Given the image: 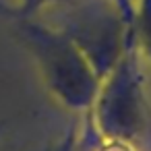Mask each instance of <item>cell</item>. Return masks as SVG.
<instances>
[{"label":"cell","instance_id":"obj_1","mask_svg":"<svg viewBox=\"0 0 151 151\" xmlns=\"http://www.w3.org/2000/svg\"><path fill=\"white\" fill-rule=\"evenodd\" d=\"M11 31L33 58L50 95L70 112L87 114L97 97L101 77L83 50L60 27L35 19L4 17Z\"/></svg>","mask_w":151,"mask_h":151},{"label":"cell","instance_id":"obj_2","mask_svg":"<svg viewBox=\"0 0 151 151\" xmlns=\"http://www.w3.org/2000/svg\"><path fill=\"white\" fill-rule=\"evenodd\" d=\"M89 128L106 141H120L139 147L149 132V104L145 97V75L137 42L128 44L101 79L97 97L87 112Z\"/></svg>","mask_w":151,"mask_h":151},{"label":"cell","instance_id":"obj_3","mask_svg":"<svg viewBox=\"0 0 151 151\" xmlns=\"http://www.w3.org/2000/svg\"><path fill=\"white\" fill-rule=\"evenodd\" d=\"M60 11V29L83 50L101 79L118 62L124 48L137 42L108 0H77Z\"/></svg>","mask_w":151,"mask_h":151},{"label":"cell","instance_id":"obj_4","mask_svg":"<svg viewBox=\"0 0 151 151\" xmlns=\"http://www.w3.org/2000/svg\"><path fill=\"white\" fill-rule=\"evenodd\" d=\"M77 0H19L17 6H9L0 2V15L2 17H19V19H35L48 9H66Z\"/></svg>","mask_w":151,"mask_h":151},{"label":"cell","instance_id":"obj_5","mask_svg":"<svg viewBox=\"0 0 151 151\" xmlns=\"http://www.w3.org/2000/svg\"><path fill=\"white\" fill-rule=\"evenodd\" d=\"M108 2L116 9L120 19L124 21L126 29L130 35H134V17H137V0H108Z\"/></svg>","mask_w":151,"mask_h":151},{"label":"cell","instance_id":"obj_6","mask_svg":"<svg viewBox=\"0 0 151 151\" xmlns=\"http://www.w3.org/2000/svg\"><path fill=\"white\" fill-rule=\"evenodd\" d=\"M75 147H77V124L73 122L68 126L66 134L62 137V141H60V145H58L56 151H75Z\"/></svg>","mask_w":151,"mask_h":151},{"label":"cell","instance_id":"obj_7","mask_svg":"<svg viewBox=\"0 0 151 151\" xmlns=\"http://www.w3.org/2000/svg\"><path fill=\"white\" fill-rule=\"evenodd\" d=\"M0 130H2V128H0Z\"/></svg>","mask_w":151,"mask_h":151}]
</instances>
